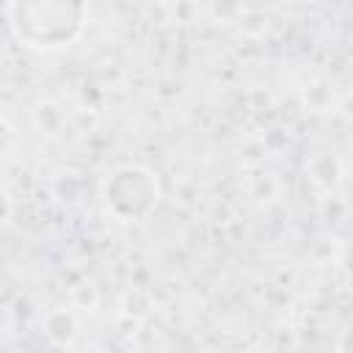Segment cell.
<instances>
[{
    "label": "cell",
    "instance_id": "7a4b0ae2",
    "mask_svg": "<svg viewBox=\"0 0 353 353\" xmlns=\"http://www.w3.org/2000/svg\"><path fill=\"white\" fill-rule=\"evenodd\" d=\"M105 196H108V207L116 215L130 218V210H132V199L130 196H135V201L146 212L157 201V182L146 168H132L130 165V168H121V171L113 174V179L108 182Z\"/></svg>",
    "mask_w": 353,
    "mask_h": 353
},
{
    "label": "cell",
    "instance_id": "6da1fadb",
    "mask_svg": "<svg viewBox=\"0 0 353 353\" xmlns=\"http://www.w3.org/2000/svg\"><path fill=\"white\" fill-rule=\"evenodd\" d=\"M8 25L19 41L39 50H58L83 33L85 8L77 3H8Z\"/></svg>",
    "mask_w": 353,
    "mask_h": 353
}]
</instances>
